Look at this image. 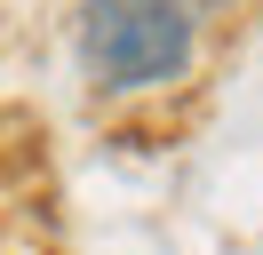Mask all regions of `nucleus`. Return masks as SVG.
<instances>
[{
  "label": "nucleus",
  "instance_id": "1",
  "mask_svg": "<svg viewBox=\"0 0 263 255\" xmlns=\"http://www.w3.org/2000/svg\"><path fill=\"white\" fill-rule=\"evenodd\" d=\"M199 8L192 0H88L80 8V72L104 96H152L192 80Z\"/></svg>",
  "mask_w": 263,
  "mask_h": 255
},
{
  "label": "nucleus",
  "instance_id": "2",
  "mask_svg": "<svg viewBox=\"0 0 263 255\" xmlns=\"http://www.w3.org/2000/svg\"><path fill=\"white\" fill-rule=\"evenodd\" d=\"M192 8H199V0H192Z\"/></svg>",
  "mask_w": 263,
  "mask_h": 255
}]
</instances>
